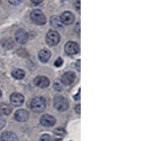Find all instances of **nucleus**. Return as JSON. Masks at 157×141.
Segmentation results:
<instances>
[{"label": "nucleus", "instance_id": "39448f33", "mask_svg": "<svg viewBox=\"0 0 157 141\" xmlns=\"http://www.w3.org/2000/svg\"><path fill=\"white\" fill-rule=\"evenodd\" d=\"M15 39H16L17 42H18L20 44H25L29 41V34L25 30L18 29L15 32Z\"/></svg>", "mask_w": 157, "mask_h": 141}, {"label": "nucleus", "instance_id": "f8f14e48", "mask_svg": "<svg viewBox=\"0 0 157 141\" xmlns=\"http://www.w3.org/2000/svg\"><path fill=\"white\" fill-rule=\"evenodd\" d=\"M75 79V74L74 72H66L62 76L61 81L64 85H71Z\"/></svg>", "mask_w": 157, "mask_h": 141}, {"label": "nucleus", "instance_id": "f03ea898", "mask_svg": "<svg viewBox=\"0 0 157 141\" xmlns=\"http://www.w3.org/2000/svg\"><path fill=\"white\" fill-rule=\"evenodd\" d=\"M29 18H30L31 21L37 25H43L46 23V20H47L45 15L40 10H38V9L31 11Z\"/></svg>", "mask_w": 157, "mask_h": 141}, {"label": "nucleus", "instance_id": "a211bd4d", "mask_svg": "<svg viewBox=\"0 0 157 141\" xmlns=\"http://www.w3.org/2000/svg\"><path fill=\"white\" fill-rule=\"evenodd\" d=\"M40 141H54V139L48 134H45V135H42L40 139Z\"/></svg>", "mask_w": 157, "mask_h": 141}, {"label": "nucleus", "instance_id": "a878e982", "mask_svg": "<svg viewBox=\"0 0 157 141\" xmlns=\"http://www.w3.org/2000/svg\"><path fill=\"white\" fill-rule=\"evenodd\" d=\"M76 6H77V9H78V10H80V0H77Z\"/></svg>", "mask_w": 157, "mask_h": 141}, {"label": "nucleus", "instance_id": "6e6552de", "mask_svg": "<svg viewBox=\"0 0 157 141\" xmlns=\"http://www.w3.org/2000/svg\"><path fill=\"white\" fill-rule=\"evenodd\" d=\"M10 103H12V105L14 106H20L23 104L24 103V96L20 93H17V92H14L10 95Z\"/></svg>", "mask_w": 157, "mask_h": 141}, {"label": "nucleus", "instance_id": "20e7f679", "mask_svg": "<svg viewBox=\"0 0 157 141\" xmlns=\"http://www.w3.org/2000/svg\"><path fill=\"white\" fill-rule=\"evenodd\" d=\"M60 42V35L56 30H49L46 35V42L50 46L57 45Z\"/></svg>", "mask_w": 157, "mask_h": 141}, {"label": "nucleus", "instance_id": "423d86ee", "mask_svg": "<svg viewBox=\"0 0 157 141\" xmlns=\"http://www.w3.org/2000/svg\"><path fill=\"white\" fill-rule=\"evenodd\" d=\"M75 19V15H74L72 12H70V11H65V12H63V13L61 15V17H60L61 22H62L63 24H64V25H71L72 23H74Z\"/></svg>", "mask_w": 157, "mask_h": 141}, {"label": "nucleus", "instance_id": "f3484780", "mask_svg": "<svg viewBox=\"0 0 157 141\" xmlns=\"http://www.w3.org/2000/svg\"><path fill=\"white\" fill-rule=\"evenodd\" d=\"M12 112V109L10 108L9 105L4 103L0 105V115H9Z\"/></svg>", "mask_w": 157, "mask_h": 141}, {"label": "nucleus", "instance_id": "9b49d317", "mask_svg": "<svg viewBox=\"0 0 157 141\" xmlns=\"http://www.w3.org/2000/svg\"><path fill=\"white\" fill-rule=\"evenodd\" d=\"M29 117V114L27 110L19 109L15 113V119L17 122H26Z\"/></svg>", "mask_w": 157, "mask_h": 141}, {"label": "nucleus", "instance_id": "4be33fe9", "mask_svg": "<svg viewBox=\"0 0 157 141\" xmlns=\"http://www.w3.org/2000/svg\"><path fill=\"white\" fill-rule=\"evenodd\" d=\"M8 2L13 6H17L18 4H20L21 0H8Z\"/></svg>", "mask_w": 157, "mask_h": 141}, {"label": "nucleus", "instance_id": "1a4fd4ad", "mask_svg": "<svg viewBox=\"0 0 157 141\" xmlns=\"http://www.w3.org/2000/svg\"><path fill=\"white\" fill-rule=\"evenodd\" d=\"M34 84H35L37 87L40 88V89H46V88H48L49 85H50V80H49L48 78L43 77V76H40V77L35 78V79H34Z\"/></svg>", "mask_w": 157, "mask_h": 141}, {"label": "nucleus", "instance_id": "aec40b11", "mask_svg": "<svg viewBox=\"0 0 157 141\" xmlns=\"http://www.w3.org/2000/svg\"><path fill=\"white\" fill-rule=\"evenodd\" d=\"M6 126V119L3 117L2 115H0V130L3 129V127Z\"/></svg>", "mask_w": 157, "mask_h": 141}, {"label": "nucleus", "instance_id": "5701e85b", "mask_svg": "<svg viewBox=\"0 0 157 141\" xmlns=\"http://www.w3.org/2000/svg\"><path fill=\"white\" fill-rule=\"evenodd\" d=\"M34 5H40V3H42L43 2V0H30Z\"/></svg>", "mask_w": 157, "mask_h": 141}, {"label": "nucleus", "instance_id": "0eeeda50", "mask_svg": "<svg viewBox=\"0 0 157 141\" xmlns=\"http://www.w3.org/2000/svg\"><path fill=\"white\" fill-rule=\"evenodd\" d=\"M65 53L69 55H75L79 52V46L75 42H68L64 46Z\"/></svg>", "mask_w": 157, "mask_h": 141}, {"label": "nucleus", "instance_id": "9d476101", "mask_svg": "<svg viewBox=\"0 0 157 141\" xmlns=\"http://www.w3.org/2000/svg\"><path fill=\"white\" fill-rule=\"evenodd\" d=\"M56 123V120L53 116L50 115H45L40 118V124L45 127H53Z\"/></svg>", "mask_w": 157, "mask_h": 141}, {"label": "nucleus", "instance_id": "393cba45", "mask_svg": "<svg viewBox=\"0 0 157 141\" xmlns=\"http://www.w3.org/2000/svg\"><path fill=\"white\" fill-rule=\"evenodd\" d=\"M75 100H79L80 99V89L78 90V93H77V97H76V95L75 96Z\"/></svg>", "mask_w": 157, "mask_h": 141}, {"label": "nucleus", "instance_id": "dca6fc26", "mask_svg": "<svg viewBox=\"0 0 157 141\" xmlns=\"http://www.w3.org/2000/svg\"><path fill=\"white\" fill-rule=\"evenodd\" d=\"M11 75H12V77H13L14 79L20 80V79H24V77H25V72H24L22 69L17 68V69L13 70V71H12V73H11Z\"/></svg>", "mask_w": 157, "mask_h": 141}, {"label": "nucleus", "instance_id": "f257e3e1", "mask_svg": "<svg viewBox=\"0 0 157 141\" xmlns=\"http://www.w3.org/2000/svg\"><path fill=\"white\" fill-rule=\"evenodd\" d=\"M30 107L35 113H42L46 108V101L42 97H35L31 101Z\"/></svg>", "mask_w": 157, "mask_h": 141}, {"label": "nucleus", "instance_id": "bb28decb", "mask_svg": "<svg viewBox=\"0 0 157 141\" xmlns=\"http://www.w3.org/2000/svg\"><path fill=\"white\" fill-rule=\"evenodd\" d=\"M1 96H2V92H1V91H0V98H1Z\"/></svg>", "mask_w": 157, "mask_h": 141}, {"label": "nucleus", "instance_id": "2eb2a0df", "mask_svg": "<svg viewBox=\"0 0 157 141\" xmlns=\"http://www.w3.org/2000/svg\"><path fill=\"white\" fill-rule=\"evenodd\" d=\"M51 25L55 29H61L62 28V22L60 20V17L58 16H52L50 18Z\"/></svg>", "mask_w": 157, "mask_h": 141}, {"label": "nucleus", "instance_id": "4468645a", "mask_svg": "<svg viewBox=\"0 0 157 141\" xmlns=\"http://www.w3.org/2000/svg\"><path fill=\"white\" fill-rule=\"evenodd\" d=\"M51 55H52V53H51L50 50H48V49H42L39 53V59H40V62L46 63L51 58Z\"/></svg>", "mask_w": 157, "mask_h": 141}, {"label": "nucleus", "instance_id": "7ed1b4c3", "mask_svg": "<svg viewBox=\"0 0 157 141\" xmlns=\"http://www.w3.org/2000/svg\"><path fill=\"white\" fill-rule=\"evenodd\" d=\"M53 105L58 111H61V112H64L69 108V103H68L67 100L64 97L60 96V95L54 97Z\"/></svg>", "mask_w": 157, "mask_h": 141}, {"label": "nucleus", "instance_id": "ddd939ff", "mask_svg": "<svg viewBox=\"0 0 157 141\" xmlns=\"http://www.w3.org/2000/svg\"><path fill=\"white\" fill-rule=\"evenodd\" d=\"M1 141H18L17 136L11 131H5L1 135Z\"/></svg>", "mask_w": 157, "mask_h": 141}, {"label": "nucleus", "instance_id": "6ab92c4d", "mask_svg": "<svg viewBox=\"0 0 157 141\" xmlns=\"http://www.w3.org/2000/svg\"><path fill=\"white\" fill-rule=\"evenodd\" d=\"M53 133H54L55 135L59 136L60 138H63V137L64 136V131H63V129H60V128H57Z\"/></svg>", "mask_w": 157, "mask_h": 141}, {"label": "nucleus", "instance_id": "b1692460", "mask_svg": "<svg viewBox=\"0 0 157 141\" xmlns=\"http://www.w3.org/2000/svg\"><path fill=\"white\" fill-rule=\"evenodd\" d=\"M80 104H77L76 106H75V112H77V114H80Z\"/></svg>", "mask_w": 157, "mask_h": 141}, {"label": "nucleus", "instance_id": "412c9836", "mask_svg": "<svg viewBox=\"0 0 157 141\" xmlns=\"http://www.w3.org/2000/svg\"><path fill=\"white\" fill-rule=\"evenodd\" d=\"M63 60L62 58H58V59L54 62V66H57V67H59V66H61L63 65Z\"/></svg>", "mask_w": 157, "mask_h": 141}]
</instances>
